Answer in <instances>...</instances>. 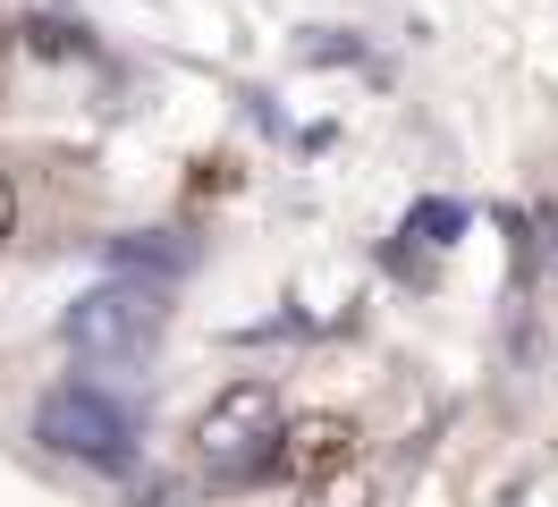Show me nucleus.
<instances>
[{"label": "nucleus", "mask_w": 558, "mask_h": 507, "mask_svg": "<svg viewBox=\"0 0 558 507\" xmlns=\"http://www.w3.org/2000/svg\"><path fill=\"white\" fill-rule=\"evenodd\" d=\"M355 448H364V432H355V414H339V406H305V414H288L279 423V473L288 482H305V491H322V482H339V473L355 466Z\"/></svg>", "instance_id": "nucleus-1"}, {"label": "nucleus", "mask_w": 558, "mask_h": 507, "mask_svg": "<svg viewBox=\"0 0 558 507\" xmlns=\"http://www.w3.org/2000/svg\"><path fill=\"white\" fill-rule=\"evenodd\" d=\"M195 448H204L211 466H238L245 448H279L271 381H238V389H220V398L204 406V423H195Z\"/></svg>", "instance_id": "nucleus-2"}, {"label": "nucleus", "mask_w": 558, "mask_h": 507, "mask_svg": "<svg viewBox=\"0 0 558 507\" xmlns=\"http://www.w3.org/2000/svg\"><path fill=\"white\" fill-rule=\"evenodd\" d=\"M128 322H144V330H153V297H94V304L69 322V330L85 338V347H102V338H110V330H128Z\"/></svg>", "instance_id": "nucleus-3"}, {"label": "nucleus", "mask_w": 558, "mask_h": 507, "mask_svg": "<svg viewBox=\"0 0 558 507\" xmlns=\"http://www.w3.org/2000/svg\"><path fill=\"white\" fill-rule=\"evenodd\" d=\"M17 237V186H9V169H0V245Z\"/></svg>", "instance_id": "nucleus-4"}]
</instances>
